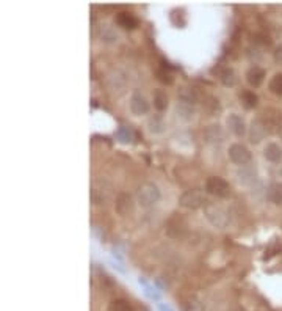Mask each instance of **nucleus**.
<instances>
[{
  "label": "nucleus",
  "mask_w": 282,
  "mask_h": 311,
  "mask_svg": "<svg viewBox=\"0 0 282 311\" xmlns=\"http://www.w3.org/2000/svg\"><path fill=\"white\" fill-rule=\"evenodd\" d=\"M246 79L249 82V85L252 87H259L262 85V82L265 79V69H262L260 66H252L248 73H246Z\"/></svg>",
  "instance_id": "nucleus-14"
},
{
  "label": "nucleus",
  "mask_w": 282,
  "mask_h": 311,
  "mask_svg": "<svg viewBox=\"0 0 282 311\" xmlns=\"http://www.w3.org/2000/svg\"><path fill=\"white\" fill-rule=\"evenodd\" d=\"M157 79L165 85H171L172 84V76L169 71H166V68H160L157 69Z\"/></svg>",
  "instance_id": "nucleus-26"
},
{
  "label": "nucleus",
  "mask_w": 282,
  "mask_h": 311,
  "mask_svg": "<svg viewBox=\"0 0 282 311\" xmlns=\"http://www.w3.org/2000/svg\"><path fill=\"white\" fill-rule=\"evenodd\" d=\"M154 107L159 110V112H163L168 109V96L163 90H157L154 93Z\"/></svg>",
  "instance_id": "nucleus-17"
},
{
  "label": "nucleus",
  "mask_w": 282,
  "mask_h": 311,
  "mask_svg": "<svg viewBox=\"0 0 282 311\" xmlns=\"http://www.w3.org/2000/svg\"><path fill=\"white\" fill-rule=\"evenodd\" d=\"M182 207H187V209H199L202 206H207V198L204 195V192L201 189H190L185 194H182L181 200H179Z\"/></svg>",
  "instance_id": "nucleus-3"
},
{
  "label": "nucleus",
  "mask_w": 282,
  "mask_h": 311,
  "mask_svg": "<svg viewBox=\"0 0 282 311\" xmlns=\"http://www.w3.org/2000/svg\"><path fill=\"white\" fill-rule=\"evenodd\" d=\"M264 156L267 160L273 162V163H277L282 160V148L279 147L277 143H268L265 150H264Z\"/></svg>",
  "instance_id": "nucleus-13"
},
{
  "label": "nucleus",
  "mask_w": 282,
  "mask_h": 311,
  "mask_svg": "<svg viewBox=\"0 0 282 311\" xmlns=\"http://www.w3.org/2000/svg\"><path fill=\"white\" fill-rule=\"evenodd\" d=\"M160 190L156 184L152 182H144L138 187V192H137V200L138 203L143 206V207H150L154 206L156 203H159L160 200Z\"/></svg>",
  "instance_id": "nucleus-2"
},
{
  "label": "nucleus",
  "mask_w": 282,
  "mask_h": 311,
  "mask_svg": "<svg viewBox=\"0 0 282 311\" xmlns=\"http://www.w3.org/2000/svg\"><path fill=\"white\" fill-rule=\"evenodd\" d=\"M185 222L181 219V217H177V216H174L172 217L169 222H168V226H166V230H168V233H169V236H174V237H181L184 233H185Z\"/></svg>",
  "instance_id": "nucleus-11"
},
{
  "label": "nucleus",
  "mask_w": 282,
  "mask_h": 311,
  "mask_svg": "<svg viewBox=\"0 0 282 311\" xmlns=\"http://www.w3.org/2000/svg\"><path fill=\"white\" fill-rule=\"evenodd\" d=\"M159 308H160V311H172L169 306H163V305H159Z\"/></svg>",
  "instance_id": "nucleus-27"
},
{
  "label": "nucleus",
  "mask_w": 282,
  "mask_h": 311,
  "mask_svg": "<svg viewBox=\"0 0 282 311\" xmlns=\"http://www.w3.org/2000/svg\"><path fill=\"white\" fill-rule=\"evenodd\" d=\"M204 138L209 143H221L224 138L223 129L218 126V124H210V126H207L204 131Z\"/></svg>",
  "instance_id": "nucleus-12"
},
{
  "label": "nucleus",
  "mask_w": 282,
  "mask_h": 311,
  "mask_svg": "<svg viewBox=\"0 0 282 311\" xmlns=\"http://www.w3.org/2000/svg\"><path fill=\"white\" fill-rule=\"evenodd\" d=\"M227 154H229V159L235 165H240V167H243V165H248L251 162V151L245 147V145H242V143L230 145Z\"/></svg>",
  "instance_id": "nucleus-5"
},
{
  "label": "nucleus",
  "mask_w": 282,
  "mask_h": 311,
  "mask_svg": "<svg viewBox=\"0 0 282 311\" xmlns=\"http://www.w3.org/2000/svg\"><path fill=\"white\" fill-rule=\"evenodd\" d=\"M108 309L110 311H134V306L125 299H115L110 302V305H108Z\"/></svg>",
  "instance_id": "nucleus-19"
},
{
  "label": "nucleus",
  "mask_w": 282,
  "mask_h": 311,
  "mask_svg": "<svg viewBox=\"0 0 282 311\" xmlns=\"http://www.w3.org/2000/svg\"><path fill=\"white\" fill-rule=\"evenodd\" d=\"M227 126H229V129H230L235 135H238V137L245 135V132H246V126H245L243 118H242L240 115H237V113H230V115H229V118H227Z\"/></svg>",
  "instance_id": "nucleus-10"
},
{
  "label": "nucleus",
  "mask_w": 282,
  "mask_h": 311,
  "mask_svg": "<svg viewBox=\"0 0 282 311\" xmlns=\"http://www.w3.org/2000/svg\"><path fill=\"white\" fill-rule=\"evenodd\" d=\"M240 99H242V104L246 109H254L257 106V101H259V98L254 91H243L240 94Z\"/></svg>",
  "instance_id": "nucleus-20"
},
{
  "label": "nucleus",
  "mask_w": 282,
  "mask_h": 311,
  "mask_svg": "<svg viewBox=\"0 0 282 311\" xmlns=\"http://www.w3.org/2000/svg\"><path fill=\"white\" fill-rule=\"evenodd\" d=\"M206 190L213 197L227 198L230 195V184L220 176H210L206 182Z\"/></svg>",
  "instance_id": "nucleus-4"
},
{
  "label": "nucleus",
  "mask_w": 282,
  "mask_h": 311,
  "mask_svg": "<svg viewBox=\"0 0 282 311\" xmlns=\"http://www.w3.org/2000/svg\"><path fill=\"white\" fill-rule=\"evenodd\" d=\"M204 214H206V219L210 222L212 226L215 228H220V230H223V228H227L229 223H230V216L229 212L224 209V207L221 206H216V204H207L204 206Z\"/></svg>",
  "instance_id": "nucleus-1"
},
{
  "label": "nucleus",
  "mask_w": 282,
  "mask_h": 311,
  "mask_svg": "<svg viewBox=\"0 0 282 311\" xmlns=\"http://www.w3.org/2000/svg\"><path fill=\"white\" fill-rule=\"evenodd\" d=\"M267 198L274 204H282V182H273L268 190Z\"/></svg>",
  "instance_id": "nucleus-16"
},
{
  "label": "nucleus",
  "mask_w": 282,
  "mask_h": 311,
  "mask_svg": "<svg viewBox=\"0 0 282 311\" xmlns=\"http://www.w3.org/2000/svg\"><path fill=\"white\" fill-rule=\"evenodd\" d=\"M129 107L135 116H141L149 112V102L144 94H141L140 91H134L129 101Z\"/></svg>",
  "instance_id": "nucleus-6"
},
{
  "label": "nucleus",
  "mask_w": 282,
  "mask_h": 311,
  "mask_svg": "<svg viewBox=\"0 0 282 311\" xmlns=\"http://www.w3.org/2000/svg\"><path fill=\"white\" fill-rule=\"evenodd\" d=\"M149 131L154 134H162L165 131V121L160 116H154L149 119Z\"/></svg>",
  "instance_id": "nucleus-22"
},
{
  "label": "nucleus",
  "mask_w": 282,
  "mask_h": 311,
  "mask_svg": "<svg viewBox=\"0 0 282 311\" xmlns=\"http://www.w3.org/2000/svg\"><path fill=\"white\" fill-rule=\"evenodd\" d=\"M260 119H262L264 126L267 128L268 132H276L280 128V123H282V113L276 109H267L262 116H260Z\"/></svg>",
  "instance_id": "nucleus-7"
},
{
  "label": "nucleus",
  "mask_w": 282,
  "mask_h": 311,
  "mask_svg": "<svg viewBox=\"0 0 282 311\" xmlns=\"http://www.w3.org/2000/svg\"><path fill=\"white\" fill-rule=\"evenodd\" d=\"M280 135H282V129H280Z\"/></svg>",
  "instance_id": "nucleus-28"
},
{
  "label": "nucleus",
  "mask_w": 282,
  "mask_h": 311,
  "mask_svg": "<svg viewBox=\"0 0 282 311\" xmlns=\"http://www.w3.org/2000/svg\"><path fill=\"white\" fill-rule=\"evenodd\" d=\"M184 311H206V306L201 299L188 297L184 303Z\"/></svg>",
  "instance_id": "nucleus-18"
},
{
  "label": "nucleus",
  "mask_w": 282,
  "mask_h": 311,
  "mask_svg": "<svg viewBox=\"0 0 282 311\" xmlns=\"http://www.w3.org/2000/svg\"><path fill=\"white\" fill-rule=\"evenodd\" d=\"M176 112H177V116H181L182 119H191L194 115V110L191 109V106L190 104H185V102L177 104Z\"/></svg>",
  "instance_id": "nucleus-21"
},
{
  "label": "nucleus",
  "mask_w": 282,
  "mask_h": 311,
  "mask_svg": "<svg viewBox=\"0 0 282 311\" xmlns=\"http://www.w3.org/2000/svg\"><path fill=\"white\" fill-rule=\"evenodd\" d=\"M267 134H268V131H267V128L264 126V123H262V119H260V118H257V119H254V121L251 123L249 138H251L252 143H259L260 140H264Z\"/></svg>",
  "instance_id": "nucleus-9"
},
{
  "label": "nucleus",
  "mask_w": 282,
  "mask_h": 311,
  "mask_svg": "<svg viewBox=\"0 0 282 311\" xmlns=\"http://www.w3.org/2000/svg\"><path fill=\"white\" fill-rule=\"evenodd\" d=\"M270 90L274 94H282V74H276L271 80H270Z\"/></svg>",
  "instance_id": "nucleus-24"
},
{
  "label": "nucleus",
  "mask_w": 282,
  "mask_h": 311,
  "mask_svg": "<svg viewBox=\"0 0 282 311\" xmlns=\"http://www.w3.org/2000/svg\"><path fill=\"white\" fill-rule=\"evenodd\" d=\"M134 211V200L129 194H119L116 198V212L119 216H127Z\"/></svg>",
  "instance_id": "nucleus-8"
},
{
  "label": "nucleus",
  "mask_w": 282,
  "mask_h": 311,
  "mask_svg": "<svg viewBox=\"0 0 282 311\" xmlns=\"http://www.w3.org/2000/svg\"><path fill=\"white\" fill-rule=\"evenodd\" d=\"M179 98H181L182 102L190 104V106H191L194 101H196V94H194V91H193L191 88H182L181 93H179Z\"/></svg>",
  "instance_id": "nucleus-25"
},
{
  "label": "nucleus",
  "mask_w": 282,
  "mask_h": 311,
  "mask_svg": "<svg viewBox=\"0 0 282 311\" xmlns=\"http://www.w3.org/2000/svg\"><path fill=\"white\" fill-rule=\"evenodd\" d=\"M220 79H221V82H223V85H226V87H234V85H235V82H237V79H235V73H234L232 68H226V69L221 73Z\"/></svg>",
  "instance_id": "nucleus-23"
},
{
  "label": "nucleus",
  "mask_w": 282,
  "mask_h": 311,
  "mask_svg": "<svg viewBox=\"0 0 282 311\" xmlns=\"http://www.w3.org/2000/svg\"><path fill=\"white\" fill-rule=\"evenodd\" d=\"M116 22L124 27V29H135L138 26V20L132 13H127V11H121L116 16Z\"/></svg>",
  "instance_id": "nucleus-15"
}]
</instances>
